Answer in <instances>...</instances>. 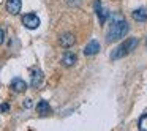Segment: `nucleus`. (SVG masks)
<instances>
[{
  "label": "nucleus",
  "mask_w": 147,
  "mask_h": 131,
  "mask_svg": "<svg viewBox=\"0 0 147 131\" xmlns=\"http://www.w3.org/2000/svg\"><path fill=\"white\" fill-rule=\"evenodd\" d=\"M36 112H38L40 115H48V114H51V106H49V103L46 101V99H41V101L36 104Z\"/></svg>",
  "instance_id": "nucleus-12"
},
{
  "label": "nucleus",
  "mask_w": 147,
  "mask_h": 131,
  "mask_svg": "<svg viewBox=\"0 0 147 131\" xmlns=\"http://www.w3.org/2000/svg\"><path fill=\"white\" fill-rule=\"evenodd\" d=\"M131 16L138 22H144V21H147V8H138L131 13Z\"/></svg>",
  "instance_id": "nucleus-11"
},
{
  "label": "nucleus",
  "mask_w": 147,
  "mask_h": 131,
  "mask_svg": "<svg viewBox=\"0 0 147 131\" xmlns=\"http://www.w3.org/2000/svg\"><path fill=\"white\" fill-rule=\"evenodd\" d=\"M138 126H139V131H147V112H146V114L141 115Z\"/></svg>",
  "instance_id": "nucleus-13"
},
{
  "label": "nucleus",
  "mask_w": 147,
  "mask_h": 131,
  "mask_svg": "<svg viewBox=\"0 0 147 131\" xmlns=\"http://www.w3.org/2000/svg\"><path fill=\"white\" fill-rule=\"evenodd\" d=\"M22 24H24V27H27V29L35 30V29L40 27V17L36 16V14H33V13L24 14L22 16Z\"/></svg>",
  "instance_id": "nucleus-3"
},
{
  "label": "nucleus",
  "mask_w": 147,
  "mask_h": 131,
  "mask_svg": "<svg viewBox=\"0 0 147 131\" xmlns=\"http://www.w3.org/2000/svg\"><path fill=\"white\" fill-rule=\"evenodd\" d=\"M5 41V32L2 29H0V44H2V43Z\"/></svg>",
  "instance_id": "nucleus-16"
},
{
  "label": "nucleus",
  "mask_w": 147,
  "mask_h": 131,
  "mask_svg": "<svg viewBox=\"0 0 147 131\" xmlns=\"http://www.w3.org/2000/svg\"><path fill=\"white\" fill-rule=\"evenodd\" d=\"M10 87H11V90H13V92H16V93H22V92H26V90H27L26 81L21 79V77H14V79L11 81Z\"/></svg>",
  "instance_id": "nucleus-6"
},
{
  "label": "nucleus",
  "mask_w": 147,
  "mask_h": 131,
  "mask_svg": "<svg viewBox=\"0 0 147 131\" xmlns=\"http://www.w3.org/2000/svg\"><path fill=\"white\" fill-rule=\"evenodd\" d=\"M76 63V54L71 51H67L63 55H62V65L63 67H73Z\"/></svg>",
  "instance_id": "nucleus-10"
},
{
  "label": "nucleus",
  "mask_w": 147,
  "mask_h": 131,
  "mask_svg": "<svg viewBox=\"0 0 147 131\" xmlns=\"http://www.w3.org/2000/svg\"><path fill=\"white\" fill-rule=\"evenodd\" d=\"M146 44H147V40H146Z\"/></svg>",
  "instance_id": "nucleus-17"
},
{
  "label": "nucleus",
  "mask_w": 147,
  "mask_h": 131,
  "mask_svg": "<svg viewBox=\"0 0 147 131\" xmlns=\"http://www.w3.org/2000/svg\"><path fill=\"white\" fill-rule=\"evenodd\" d=\"M8 111H10V104H8V103H2V104H0V112L5 114V112H8Z\"/></svg>",
  "instance_id": "nucleus-14"
},
{
  "label": "nucleus",
  "mask_w": 147,
  "mask_h": 131,
  "mask_svg": "<svg viewBox=\"0 0 147 131\" xmlns=\"http://www.w3.org/2000/svg\"><path fill=\"white\" fill-rule=\"evenodd\" d=\"M93 8H95V13L98 14V17H100V24H105L106 22V19H108L109 17V11L108 10H103L101 8V3H100V0H95V2H93Z\"/></svg>",
  "instance_id": "nucleus-5"
},
{
  "label": "nucleus",
  "mask_w": 147,
  "mask_h": 131,
  "mask_svg": "<svg viewBox=\"0 0 147 131\" xmlns=\"http://www.w3.org/2000/svg\"><path fill=\"white\" fill-rule=\"evenodd\" d=\"M22 8V0H8L7 2V11L10 14H19Z\"/></svg>",
  "instance_id": "nucleus-7"
},
{
  "label": "nucleus",
  "mask_w": 147,
  "mask_h": 131,
  "mask_svg": "<svg viewBox=\"0 0 147 131\" xmlns=\"http://www.w3.org/2000/svg\"><path fill=\"white\" fill-rule=\"evenodd\" d=\"M32 104H33L32 99H30V98H26V101H24V107H32Z\"/></svg>",
  "instance_id": "nucleus-15"
},
{
  "label": "nucleus",
  "mask_w": 147,
  "mask_h": 131,
  "mask_svg": "<svg viewBox=\"0 0 147 131\" xmlns=\"http://www.w3.org/2000/svg\"><path fill=\"white\" fill-rule=\"evenodd\" d=\"M74 41H76V38H74L73 33H63V35H60V38H59V43H60V46H63V48H71V46L74 44Z\"/></svg>",
  "instance_id": "nucleus-8"
},
{
  "label": "nucleus",
  "mask_w": 147,
  "mask_h": 131,
  "mask_svg": "<svg viewBox=\"0 0 147 131\" xmlns=\"http://www.w3.org/2000/svg\"><path fill=\"white\" fill-rule=\"evenodd\" d=\"M98 51H100V43L96 41V40H92V41H89L87 46L84 48V55H95Z\"/></svg>",
  "instance_id": "nucleus-9"
},
{
  "label": "nucleus",
  "mask_w": 147,
  "mask_h": 131,
  "mask_svg": "<svg viewBox=\"0 0 147 131\" xmlns=\"http://www.w3.org/2000/svg\"><path fill=\"white\" fill-rule=\"evenodd\" d=\"M30 85L33 87V89H38L40 85H41L43 79H45V76H43V71L40 70V68H32L30 70Z\"/></svg>",
  "instance_id": "nucleus-4"
},
{
  "label": "nucleus",
  "mask_w": 147,
  "mask_h": 131,
  "mask_svg": "<svg viewBox=\"0 0 147 131\" xmlns=\"http://www.w3.org/2000/svg\"><path fill=\"white\" fill-rule=\"evenodd\" d=\"M128 22L120 16V14H112V22L109 26V30L106 33V41L108 43H114V41H119L122 36L127 35L128 32Z\"/></svg>",
  "instance_id": "nucleus-1"
},
{
  "label": "nucleus",
  "mask_w": 147,
  "mask_h": 131,
  "mask_svg": "<svg viewBox=\"0 0 147 131\" xmlns=\"http://www.w3.org/2000/svg\"><path fill=\"white\" fill-rule=\"evenodd\" d=\"M138 43H139L138 38H128L127 41H123L119 48H115L114 51H112L111 60H117V58H122V57H125V55H128L138 46Z\"/></svg>",
  "instance_id": "nucleus-2"
}]
</instances>
